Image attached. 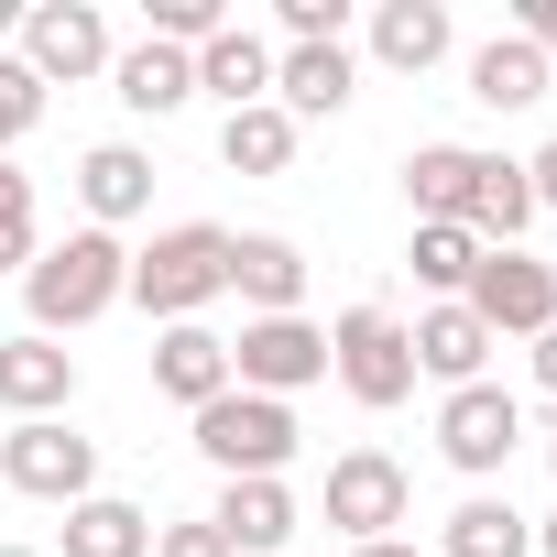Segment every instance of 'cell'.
<instances>
[{"instance_id":"cell-34","label":"cell","mask_w":557,"mask_h":557,"mask_svg":"<svg viewBox=\"0 0 557 557\" xmlns=\"http://www.w3.org/2000/svg\"><path fill=\"white\" fill-rule=\"evenodd\" d=\"M524 350H535V383L557 394V329H546V339H524Z\"/></svg>"},{"instance_id":"cell-18","label":"cell","mask_w":557,"mask_h":557,"mask_svg":"<svg viewBox=\"0 0 557 557\" xmlns=\"http://www.w3.org/2000/svg\"><path fill=\"white\" fill-rule=\"evenodd\" d=\"M110 88H121V110H143V121H164V110H186L197 99V55H175V45H132V55H110Z\"/></svg>"},{"instance_id":"cell-24","label":"cell","mask_w":557,"mask_h":557,"mask_svg":"<svg viewBox=\"0 0 557 557\" xmlns=\"http://www.w3.org/2000/svg\"><path fill=\"white\" fill-rule=\"evenodd\" d=\"M470 99H481V110H535V99H546V55H535L524 34H492V45L470 55Z\"/></svg>"},{"instance_id":"cell-36","label":"cell","mask_w":557,"mask_h":557,"mask_svg":"<svg viewBox=\"0 0 557 557\" xmlns=\"http://www.w3.org/2000/svg\"><path fill=\"white\" fill-rule=\"evenodd\" d=\"M535 557H557V513H546V524H535Z\"/></svg>"},{"instance_id":"cell-10","label":"cell","mask_w":557,"mask_h":557,"mask_svg":"<svg viewBox=\"0 0 557 557\" xmlns=\"http://www.w3.org/2000/svg\"><path fill=\"white\" fill-rule=\"evenodd\" d=\"M23 66L45 88H77V77L110 66V23L88 12V0H34V12H23Z\"/></svg>"},{"instance_id":"cell-11","label":"cell","mask_w":557,"mask_h":557,"mask_svg":"<svg viewBox=\"0 0 557 557\" xmlns=\"http://www.w3.org/2000/svg\"><path fill=\"white\" fill-rule=\"evenodd\" d=\"M230 296L251 318H296L307 307V251L285 230H230Z\"/></svg>"},{"instance_id":"cell-35","label":"cell","mask_w":557,"mask_h":557,"mask_svg":"<svg viewBox=\"0 0 557 557\" xmlns=\"http://www.w3.org/2000/svg\"><path fill=\"white\" fill-rule=\"evenodd\" d=\"M350 557H416V546H405V535H383V546H350Z\"/></svg>"},{"instance_id":"cell-7","label":"cell","mask_w":557,"mask_h":557,"mask_svg":"<svg viewBox=\"0 0 557 557\" xmlns=\"http://www.w3.org/2000/svg\"><path fill=\"white\" fill-rule=\"evenodd\" d=\"M405 513H416L405 459H383V448H339V459H329V524H339L350 546H383Z\"/></svg>"},{"instance_id":"cell-27","label":"cell","mask_w":557,"mask_h":557,"mask_svg":"<svg viewBox=\"0 0 557 557\" xmlns=\"http://www.w3.org/2000/svg\"><path fill=\"white\" fill-rule=\"evenodd\" d=\"M405 262H416V285H426L437 307H459V296H470V273H481V240H470V230H448V219H416Z\"/></svg>"},{"instance_id":"cell-12","label":"cell","mask_w":557,"mask_h":557,"mask_svg":"<svg viewBox=\"0 0 557 557\" xmlns=\"http://www.w3.org/2000/svg\"><path fill=\"white\" fill-rule=\"evenodd\" d=\"M459 230H470L481 251H513V240L535 230V186H524L513 153H470V208H459Z\"/></svg>"},{"instance_id":"cell-37","label":"cell","mask_w":557,"mask_h":557,"mask_svg":"<svg viewBox=\"0 0 557 557\" xmlns=\"http://www.w3.org/2000/svg\"><path fill=\"white\" fill-rule=\"evenodd\" d=\"M0 34H23V12H12V0H0Z\"/></svg>"},{"instance_id":"cell-32","label":"cell","mask_w":557,"mask_h":557,"mask_svg":"<svg viewBox=\"0 0 557 557\" xmlns=\"http://www.w3.org/2000/svg\"><path fill=\"white\" fill-rule=\"evenodd\" d=\"M513 34H524L535 55H557V0H524V23H513Z\"/></svg>"},{"instance_id":"cell-29","label":"cell","mask_w":557,"mask_h":557,"mask_svg":"<svg viewBox=\"0 0 557 557\" xmlns=\"http://www.w3.org/2000/svg\"><path fill=\"white\" fill-rule=\"evenodd\" d=\"M34 121H45V77H34L23 55H0V153H12Z\"/></svg>"},{"instance_id":"cell-33","label":"cell","mask_w":557,"mask_h":557,"mask_svg":"<svg viewBox=\"0 0 557 557\" xmlns=\"http://www.w3.org/2000/svg\"><path fill=\"white\" fill-rule=\"evenodd\" d=\"M524 186H535V208H557V143H546V153H524Z\"/></svg>"},{"instance_id":"cell-22","label":"cell","mask_w":557,"mask_h":557,"mask_svg":"<svg viewBox=\"0 0 557 557\" xmlns=\"http://www.w3.org/2000/svg\"><path fill=\"white\" fill-rule=\"evenodd\" d=\"M66 557H153V513L121 492H88L66 503Z\"/></svg>"},{"instance_id":"cell-2","label":"cell","mask_w":557,"mask_h":557,"mask_svg":"<svg viewBox=\"0 0 557 557\" xmlns=\"http://www.w3.org/2000/svg\"><path fill=\"white\" fill-rule=\"evenodd\" d=\"M143 318H164V329H186L208 296H230V230L219 219H175V230H153L143 251H132V285H121Z\"/></svg>"},{"instance_id":"cell-21","label":"cell","mask_w":557,"mask_h":557,"mask_svg":"<svg viewBox=\"0 0 557 557\" xmlns=\"http://www.w3.org/2000/svg\"><path fill=\"white\" fill-rule=\"evenodd\" d=\"M197 88H219L230 110H251V99H273V45H262L251 23H230V34H208V45H197Z\"/></svg>"},{"instance_id":"cell-4","label":"cell","mask_w":557,"mask_h":557,"mask_svg":"<svg viewBox=\"0 0 557 557\" xmlns=\"http://www.w3.org/2000/svg\"><path fill=\"white\" fill-rule=\"evenodd\" d=\"M0 481L23 503H88L99 492V437H77L66 416H23L0 437Z\"/></svg>"},{"instance_id":"cell-20","label":"cell","mask_w":557,"mask_h":557,"mask_svg":"<svg viewBox=\"0 0 557 557\" xmlns=\"http://www.w3.org/2000/svg\"><path fill=\"white\" fill-rule=\"evenodd\" d=\"M448 45H459V34H448L437 0H383V12H372V55H383L394 77H426Z\"/></svg>"},{"instance_id":"cell-5","label":"cell","mask_w":557,"mask_h":557,"mask_svg":"<svg viewBox=\"0 0 557 557\" xmlns=\"http://www.w3.org/2000/svg\"><path fill=\"white\" fill-rule=\"evenodd\" d=\"M329 372L350 383V405H405L416 394V339H405V318L394 307H350L339 329H329Z\"/></svg>"},{"instance_id":"cell-14","label":"cell","mask_w":557,"mask_h":557,"mask_svg":"<svg viewBox=\"0 0 557 557\" xmlns=\"http://www.w3.org/2000/svg\"><path fill=\"white\" fill-rule=\"evenodd\" d=\"M350 88H361L350 45H285L273 55V110L285 121H329V110H350Z\"/></svg>"},{"instance_id":"cell-16","label":"cell","mask_w":557,"mask_h":557,"mask_svg":"<svg viewBox=\"0 0 557 557\" xmlns=\"http://www.w3.org/2000/svg\"><path fill=\"white\" fill-rule=\"evenodd\" d=\"M77 208H88V230H121V219H143V208H153V153H132V143H99V153H77Z\"/></svg>"},{"instance_id":"cell-9","label":"cell","mask_w":557,"mask_h":557,"mask_svg":"<svg viewBox=\"0 0 557 557\" xmlns=\"http://www.w3.org/2000/svg\"><path fill=\"white\" fill-rule=\"evenodd\" d=\"M513 437H524V405H513L503 383H459V394L437 405V459L470 470V481H492V470L513 459Z\"/></svg>"},{"instance_id":"cell-30","label":"cell","mask_w":557,"mask_h":557,"mask_svg":"<svg viewBox=\"0 0 557 557\" xmlns=\"http://www.w3.org/2000/svg\"><path fill=\"white\" fill-rule=\"evenodd\" d=\"M273 23H285V45H339L350 34V0H285Z\"/></svg>"},{"instance_id":"cell-23","label":"cell","mask_w":557,"mask_h":557,"mask_svg":"<svg viewBox=\"0 0 557 557\" xmlns=\"http://www.w3.org/2000/svg\"><path fill=\"white\" fill-rule=\"evenodd\" d=\"M437 557H535V524H524L503 492H470V503L437 524Z\"/></svg>"},{"instance_id":"cell-3","label":"cell","mask_w":557,"mask_h":557,"mask_svg":"<svg viewBox=\"0 0 557 557\" xmlns=\"http://www.w3.org/2000/svg\"><path fill=\"white\" fill-rule=\"evenodd\" d=\"M197 459H208L219 481H285V459H296V405L230 383L219 405H197Z\"/></svg>"},{"instance_id":"cell-1","label":"cell","mask_w":557,"mask_h":557,"mask_svg":"<svg viewBox=\"0 0 557 557\" xmlns=\"http://www.w3.org/2000/svg\"><path fill=\"white\" fill-rule=\"evenodd\" d=\"M121 285H132V251H121L110 230H66V240H55V251H34V273H23L34 339H66V329L110 318V307H121Z\"/></svg>"},{"instance_id":"cell-28","label":"cell","mask_w":557,"mask_h":557,"mask_svg":"<svg viewBox=\"0 0 557 557\" xmlns=\"http://www.w3.org/2000/svg\"><path fill=\"white\" fill-rule=\"evenodd\" d=\"M34 175H12V164H0V273H34Z\"/></svg>"},{"instance_id":"cell-25","label":"cell","mask_w":557,"mask_h":557,"mask_svg":"<svg viewBox=\"0 0 557 557\" xmlns=\"http://www.w3.org/2000/svg\"><path fill=\"white\" fill-rule=\"evenodd\" d=\"M219 164H230V175H285V164H296V121L273 110V99L230 110V121H219Z\"/></svg>"},{"instance_id":"cell-15","label":"cell","mask_w":557,"mask_h":557,"mask_svg":"<svg viewBox=\"0 0 557 557\" xmlns=\"http://www.w3.org/2000/svg\"><path fill=\"white\" fill-rule=\"evenodd\" d=\"M153 394H164V405H186V416H197V405H219V394H230V339H219V329H197V318H186V329H164V339H153Z\"/></svg>"},{"instance_id":"cell-8","label":"cell","mask_w":557,"mask_h":557,"mask_svg":"<svg viewBox=\"0 0 557 557\" xmlns=\"http://www.w3.org/2000/svg\"><path fill=\"white\" fill-rule=\"evenodd\" d=\"M492 339H546L557 329V273L535 262V251H481V273H470V296H459Z\"/></svg>"},{"instance_id":"cell-38","label":"cell","mask_w":557,"mask_h":557,"mask_svg":"<svg viewBox=\"0 0 557 557\" xmlns=\"http://www.w3.org/2000/svg\"><path fill=\"white\" fill-rule=\"evenodd\" d=\"M0 557H45V546H0Z\"/></svg>"},{"instance_id":"cell-26","label":"cell","mask_w":557,"mask_h":557,"mask_svg":"<svg viewBox=\"0 0 557 557\" xmlns=\"http://www.w3.org/2000/svg\"><path fill=\"white\" fill-rule=\"evenodd\" d=\"M405 208L459 230V208H470V143H416L405 153Z\"/></svg>"},{"instance_id":"cell-19","label":"cell","mask_w":557,"mask_h":557,"mask_svg":"<svg viewBox=\"0 0 557 557\" xmlns=\"http://www.w3.org/2000/svg\"><path fill=\"white\" fill-rule=\"evenodd\" d=\"M405 339H416V372H437L448 394H459V383H481V361L503 350V339H492V329H481L470 307H426V318H416Z\"/></svg>"},{"instance_id":"cell-31","label":"cell","mask_w":557,"mask_h":557,"mask_svg":"<svg viewBox=\"0 0 557 557\" xmlns=\"http://www.w3.org/2000/svg\"><path fill=\"white\" fill-rule=\"evenodd\" d=\"M153 557H230V535L197 513V524H164V535H153Z\"/></svg>"},{"instance_id":"cell-6","label":"cell","mask_w":557,"mask_h":557,"mask_svg":"<svg viewBox=\"0 0 557 557\" xmlns=\"http://www.w3.org/2000/svg\"><path fill=\"white\" fill-rule=\"evenodd\" d=\"M230 383H240V394H273V405H296L307 383H329V329H318V318H240V339H230Z\"/></svg>"},{"instance_id":"cell-17","label":"cell","mask_w":557,"mask_h":557,"mask_svg":"<svg viewBox=\"0 0 557 557\" xmlns=\"http://www.w3.org/2000/svg\"><path fill=\"white\" fill-rule=\"evenodd\" d=\"M219 535H230V557H273L296 535V492L285 481H219V513H208Z\"/></svg>"},{"instance_id":"cell-13","label":"cell","mask_w":557,"mask_h":557,"mask_svg":"<svg viewBox=\"0 0 557 557\" xmlns=\"http://www.w3.org/2000/svg\"><path fill=\"white\" fill-rule=\"evenodd\" d=\"M0 405H12V426L23 416H66L77 405V350H55V339H0Z\"/></svg>"},{"instance_id":"cell-39","label":"cell","mask_w":557,"mask_h":557,"mask_svg":"<svg viewBox=\"0 0 557 557\" xmlns=\"http://www.w3.org/2000/svg\"><path fill=\"white\" fill-rule=\"evenodd\" d=\"M546 470H557V437H546Z\"/></svg>"}]
</instances>
